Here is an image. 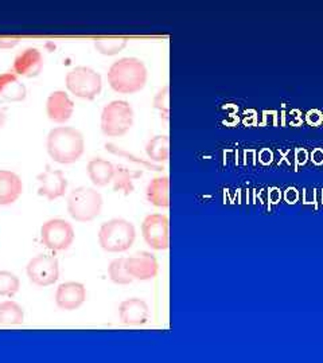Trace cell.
<instances>
[{
    "mask_svg": "<svg viewBox=\"0 0 323 363\" xmlns=\"http://www.w3.org/2000/svg\"><path fill=\"white\" fill-rule=\"evenodd\" d=\"M19 44L18 38H11V37H0V49L3 50H8V49H14Z\"/></svg>",
    "mask_w": 323,
    "mask_h": 363,
    "instance_id": "cell-29",
    "label": "cell"
},
{
    "mask_svg": "<svg viewBox=\"0 0 323 363\" xmlns=\"http://www.w3.org/2000/svg\"><path fill=\"white\" fill-rule=\"evenodd\" d=\"M65 84L68 91L82 100H94L103 89L100 73L88 66H77L69 70Z\"/></svg>",
    "mask_w": 323,
    "mask_h": 363,
    "instance_id": "cell-6",
    "label": "cell"
},
{
    "mask_svg": "<svg viewBox=\"0 0 323 363\" xmlns=\"http://www.w3.org/2000/svg\"><path fill=\"white\" fill-rule=\"evenodd\" d=\"M46 113L53 122L63 124L72 119L75 113V101L65 91H53L47 97Z\"/></svg>",
    "mask_w": 323,
    "mask_h": 363,
    "instance_id": "cell-13",
    "label": "cell"
},
{
    "mask_svg": "<svg viewBox=\"0 0 323 363\" xmlns=\"http://www.w3.org/2000/svg\"><path fill=\"white\" fill-rule=\"evenodd\" d=\"M308 153L305 148H298L296 151H295V162H296V168L298 167L303 166V165H306V162H308Z\"/></svg>",
    "mask_w": 323,
    "mask_h": 363,
    "instance_id": "cell-30",
    "label": "cell"
},
{
    "mask_svg": "<svg viewBox=\"0 0 323 363\" xmlns=\"http://www.w3.org/2000/svg\"><path fill=\"white\" fill-rule=\"evenodd\" d=\"M75 227L62 218H53L41 227V241L53 252L69 249L75 242Z\"/></svg>",
    "mask_w": 323,
    "mask_h": 363,
    "instance_id": "cell-7",
    "label": "cell"
},
{
    "mask_svg": "<svg viewBox=\"0 0 323 363\" xmlns=\"http://www.w3.org/2000/svg\"><path fill=\"white\" fill-rule=\"evenodd\" d=\"M143 175V171L140 170H131L128 167L119 165L115 170V177H113V190L115 191H123L124 196H129L134 193L135 186L134 181L139 179Z\"/></svg>",
    "mask_w": 323,
    "mask_h": 363,
    "instance_id": "cell-20",
    "label": "cell"
},
{
    "mask_svg": "<svg viewBox=\"0 0 323 363\" xmlns=\"http://www.w3.org/2000/svg\"><path fill=\"white\" fill-rule=\"evenodd\" d=\"M146 152L151 162H156V163L166 162L170 156L169 136L158 135L150 139L146 146Z\"/></svg>",
    "mask_w": 323,
    "mask_h": 363,
    "instance_id": "cell-22",
    "label": "cell"
},
{
    "mask_svg": "<svg viewBox=\"0 0 323 363\" xmlns=\"http://www.w3.org/2000/svg\"><path fill=\"white\" fill-rule=\"evenodd\" d=\"M141 236L155 250H166L170 245V222L166 214H150L141 222Z\"/></svg>",
    "mask_w": 323,
    "mask_h": 363,
    "instance_id": "cell-8",
    "label": "cell"
},
{
    "mask_svg": "<svg viewBox=\"0 0 323 363\" xmlns=\"http://www.w3.org/2000/svg\"><path fill=\"white\" fill-rule=\"evenodd\" d=\"M87 300V288L78 281L62 283L56 292V302L63 311L78 310Z\"/></svg>",
    "mask_w": 323,
    "mask_h": 363,
    "instance_id": "cell-14",
    "label": "cell"
},
{
    "mask_svg": "<svg viewBox=\"0 0 323 363\" xmlns=\"http://www.w3.org/2000/svg\"><path fill=\"white\" fill-rule=\"evenodd\" d=\"M268 198H270V202L275 205L277 202H280V199H281V191L277 187H272V189H270Z\"/></svg>",
    "mask_w": 323,
    "mask_h": 363,
    "instance_id": "cell-34",
    "label": "cell"
},
{
    "mask_svg": "<svg viewBox=\"0 0 323 363\" xmlns=\"http://www.w3.org/2000/svg\"><path fill=\"white\" fill-rule=\"evenodd\" d=\"M125 269L134 280L147 281L156 277L159 272L158 260L150 252H138L125 258Z\"/></svg>",
    "mask_w": 323,
    "mask_h": 363,
    "instance_id": "cell-11",
    "label": "cell"
},
{
    "mask_svg": "<svg viewBox=\"0 0 323 363\" xmlns=\"http://www.w3.org/2000/svg\"><path fill=\"white\" fill-rule=\"evenodd\" d=\"M137 240V229L124 218H113L104 222L99 230V243L109 253L128 250Z\"/></svg>",
    "mask_w": 323,
    "mask_h": 363,
    "instance_id": "cell-3",
    "label": "cell"
},
{
    "mask_svg": "<svg viewBox=\"0 0 323 363\" xmlns=\"http://www.w3.org/2000/svg\"><path fill=\"white\" fill-rule=\"evenodd\" d=\"M151 315L148 304L143 299L131 298L119 305V318L125 326H143Z\"/></svg>",
    "mask_w": 323,
    "mask_h": 363,
    "instance_id": "cell-15",
    "label": "cell"
},
{
    "mask_svg": "<svg viewBox=\"0 0 323 363\" xmlns=\"http://www.w3.org/2000/svg\"><path fill=\"white\" fill-rule=\"evenodd\" d=\"M311 160L315 166L323 165V150L322 148H315L311 152Z\"/></svg>",
    "mask_w": 323,
    "mask_h": 363,
    "instance_id": "cell-33",
    "label": "cell"
},
{
    "mask_svg": "<svg viewBox=\"0 0 323 363\" xmlns=\"http://www.w3.org/2000/svg\"><path fill=\"white\" fill-rule=\"evenodd\" d=\"M23 193V182L14 171L0 170V206L13 205Z\"/></svg>",
    "mask_w": 323,
    "mask_h": 363,
    "instance_id": "cell-16",
    "label": "cell"
},
{
    "mask_svg": "<svg viewBox=\"0 0 323 363\" xmlns=\"http://www.w3.org/2000/svg\"><path fill=\"white\" fill-rule=\"evenodd\" d=\"M128 45L125 38H99L94 41L96 50L103 56H116L122 53Z\"/></svg>",
    "mask_w": 323,
    "mask_h": 363,
    "instance_id": "cell-24",
    "label": "cell"
},
{
    "mask_svg": "<svg viewBox=\"0 0 323 363\" xmlns=\"http://www.w3.org/2000/svg\"><path fill=\"white\" fill-rule=\"evenodd\" d=\"M272 159H274V155H272L271 150L262 148V151L259 152V162L264 166L270 165L272 162Z\"/></svg>",
    "mask_w": 323,
    "mask_h": 363,
    "instance_id": "cell-31",
    "label": "cell"
},
{
    "mask_svg": "<svg viewBox=\"0 0 323 363\" xmlns=\"http://www.w3.org/2000/svg\"><path fill=\"white\" fill-rule=\"evenodd\" d=\"M20 280L15 273L0 271V296L13 298L19 292Z\"/></svg>",
    "mask_w": 323,
    "mask_h": 363,
    "instance_id": "cell-25",
    "label": "cell"
},
{
    "mask_svg": "<svg viewBox=\"0 0 323 363\" xmlns=\"http://www.w3.org/2000/svg\"><path fill=\"white\" fill-rule=\"evenodd\" d=\"M148 72L144 62L135 57L115 60L108 70V84L118 93L132 94L140 91L147 84Z\"/></svg>",
    "mask_w": 323,
    "mask_h": 363,
    "instance_id": "cell-2",
    "label": "cell"
},
{
    "mask_svg": "<svg viewBox=\"0 0 323 363\" xmlns=\"http://www.w3.org/2000/svg\"><path fill=\"white\" fill-rule=\"evenodd\" d=\"M134 119V109L128 101H110L101 112V132L108 137L124 136L132 128Z\"/></svg>",
    "mask_w": 323,
    "mask_h": 363,
    "instance_id": "cell-5",
    "label": "cell"
},
{
    "mask_svg": "<svg viewBox=\"0 0 323 363\" xmlns=\"http://www.w3.org/2000/svg\"><path fill=\"white\" fill-rule=\"evenodd\" d=\"M170 88L169 85H166L165 88H162L158 91V94L155 96L154 106L156 109H159L165 117H167L170 109Z\"/></svg>",
    "mask_w": 323,
    "mask_h": 363,
    "instance_id": "cell-27",
    "label": "cell"
},
{
    "mask_svg": "<svg viewBox=\"0 0 323 363\" xmlns=\"http://www.w3.org/2000/svg\"><path fill=\"white\" fill-rule=\"evenodd\" d=\"M298 198H299V193H298V190L295 189V187H289L287 190H286V193H284V199L287 200V203H296V200H298Z\"/></svg>",
    "mask_w": 323,
    "mask_h": 363,
    "instance_id": "cell-32",
    "label": "cell"
},
{
    "mask_svg": "<svg viewBox=\"0 0 323 363\" xmlns=\"http://www.w3.org/2000/svg\"><path fill=\"white\" fill-rule=\"evenodd\" d=\"M108 276L112 283L118 286H128L134 281V279L129 276V273L125 269V258H115L110 261L108 267Z\"/></svg>",
    "mask_w": 323,
    "mask_h": 363,
    "instance_id": "cell-23",
    "label": "cell"
},
{
    "mask_svg": "<svg viewBox=\"0 0 323 363\" xmlns=\"http://www.w3.org/2000/svg\"><path fill=\"white\" fill-rule=\"evenodd\" d=\"M146 197L151 205L156 208H169L170 206V181L169 177H155L148 183L146 189Z\"/></svg>",
    "mask_w": 323,
    "mask_h": 363,
    "instance_id": "cell-19",
    "label": "cell"
},
{
    "mask_svg": "<svg viewBox=\"0 0 323 363\" xmlns=\"http://www.w3.org/2000/svg\"><path fill=\"white\" fill-rule=\"evenodd\" d=\"M46 148L54 162L60 165H72L84 155L85 139L73 127H56L47 135Z\"/></svg>",
    "mask_w": 323,
    "mask_h": 363,
    "instance_id": "cell-1",
    "label": "cell"
},
{
    "mask_svg": "<svg viewBox=\"0 0 323 363\" xmlns=\"http://www.w3.org/2000/svg\"><path fill=\"white\" fill-rule=\"evenodd\" d=\"M27 96L26 87L20 82L15 73L0 75V97L10 103L23 101Z\"/></svg>",
    "mask_w": 323,
    "mask_h": 363,
    "instance_id": "cell-17",
    "label": "cell"
},
{
    "mask_svg": "<svg viewBox=\"0 0 323 363\" xmlns=\"http://www.w3.org/2000/svg\"><path fill=\"white\" fill-rule=\"evenodd\" d=\"M44 63L42 53L35 47H27L16 56L13 65V73H15L18 77L34 78L41 75Z\"/></svg>",
    "mask_w": 323,
    "mask_h": 363,
    "instance_id": "cell-12",
    "label": "cell"
},
{
    "mask_svg": "<svg viewBox=\"0 0 323 363\" xmlns=\"http://www.w3.org/2000/svg\"><path fill=\"white\" fill-rule=\"evenodd\" d=\"M26 273L34 286L49 287L60 279V262L54 256L42 253L31 258Z\"/></svg>",
    "mask_w": 323,
    "mask_h": 363,
    "instance_id": "cell-9",
    "label": "cell"
},
{
    "mask_svg": "<svg viewBox=\"0 0 323 363\" xmlns=\"http://www.w3.org/2000/svg\"><path fill=\"white\" fill-rule=\"evenodd\" d=\"M106 147H107L108 151H110L112 153H115V155H120V156H124V158H128L129 160H132V162H135V163H138V165H141V166L147 167V168H150V170H155V171H162V170H163V167L153 165L151 162H146V160L140 159L138 156H134L132 153H128V152L123 151V150L115 147L113 144H107Z\"/></svg>",
    "mask_w": 323,
    "mask_h": 363,
    "instance_id": "cell-26",
    "label": "cell"
},
{
    "mask_svg": "<svg viewBox=\"0 0 323 363\" xmlns=\"http://www.w3.org/2000/svg\"><path fill=\"white\" fill-rule=\"evenodd\" d=\"M38 181V196L45 197L49 200H54L63 197L68 190V179L61 170H54L50 166L45 171L37 175Z\"/></svg>",
    "mask_w": 323,
    "mask_h": 363,
    "instance_id": "cell-10",
    "label": "cell"
},
{
    "mask_svg": "<svg viewBox=\"0 0 323 363\" xmlns=\"http://www.w3.org/2000/svg\"><path fill=\"white\" fill-rule=\"evenodd\" d=\"M103 196L92 187H77L68 197V212L77 222H91L103 210Z\"/></svg>",
    "mask_w": 323,
    "mask_h": 363,
    "instance_id": "cell-4",
    "label": "cell"
},
{
    "mask_svg": "<svg viewBox=\"0 0 323 363\" xmlns=\"http://www.w3.org/2000/svg\"><path fill=\"white\" fill-rule=\"evenodd\" d=\"M25 320V311L14 300L0 302V326H19Z\"/></svg>",
    "mask_w": 323,
    "mask_h": 363,
    "instance_id": "cell-21",
    "label": "cell"
},
{
    "mask_svg": "<svg viewBox=\"0 0 323 363\" xmlns=\"http://www.w3.org/2000/svg\"><path fill=\"white\" fill-rule=\"evenodd\" d=\"M306 120H308L310 125H319V124H322V112H321V110H318V109L308 110V115H306Z\"/></svg>",
    "mask_w": 323,
    "mask_h": 363,
    "instance_id": "cell-28",
    "label": "cell"
},
{
    "mask_svg": "<svg viewBox=\"0 0 323 363\" xmlns=\"http://www.w3.org/2000/svg\"><path fill=\"white\" fill-rule=\"evenodd\" d=\"M116 166H113L110 162H108L103 158H94L87 167L89 179L94 186L106 187L113 181Z\"/></svg>",
    "mask_w": 323,
    "mask_h": 363,
    "instance_id": "cell-18",
    "label": "cell"
},
{
    "mask_svg": "<svg viewBox=\"0 0 323 363\" xmlns=\"http://www.w3.org/2000/svg\"><path fill=\"white\" fill-rule=\"evenodd\" d=\"M6 121H7V112L4 108H0V129L6 125Z\"/></svg>",
    "mask_w": 323,
    "mask_h": 363,
    "instance_id": "cell-35",
    "label": "cell"
}]
</instances>
